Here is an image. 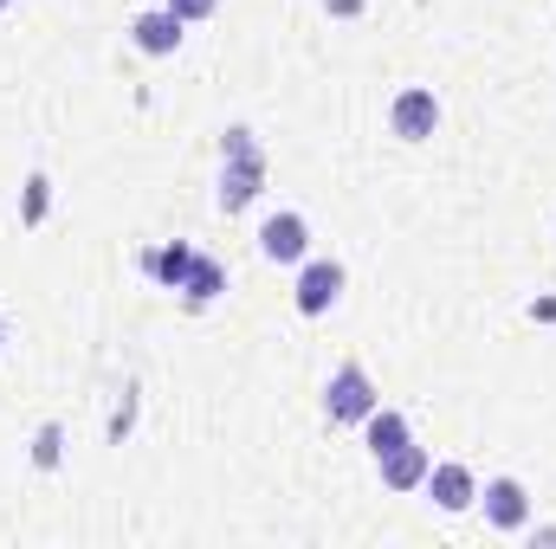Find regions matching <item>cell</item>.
<instances>
[{"mask_svg":"<svg viewBox=\"0 0 556 549\" xmlns=\"http://www.w3.org/2000/svg\"><path fill=\"white\" fill-rule=\"evenodd\" d=\"M376 465H382V485H389V491H420V485H427V465H433V459H427V446H415V439H408V446L382 452Z\"/></svg>","mask_w":556,"mask_h":549,"instance_id":"8","label":"cell"},{"mask_svg":"<svg viewBox=\"0 0 556 549\" xmlns=\"http://www.w3.org/2000/svg\"><path fill=\"white\" fill-rule=\"evenodd\" d=\"M188 266H194V246H188V240L142 253V272L155 278V284H168V291H181V284H188Z\"/></svg>","mask_w":556,"mask_h":549,"instance_id":"10","label":"cell"},{"mask_svg":"<svg viewBox=\"0 0 556 549\" xmlns=\"http://www.w3.org/2000/svg\"><path fill=\"white\" fill-rule=\"evenodd\" d=\"M130 39H137V52H149V59H168V52L181 46V20H175L168 7L137 13V20H130Z\"/></svg>","mask_w":556,"mask_h":549,"instance_id":"7","label":"cell"},{"mask_svg":"<svg viewBox=\"0 0 556 549\" xmlns=\"http://www.w3.org/2000/svg\"><path fill=\"white\" fill-rule=\"evenodd\" d=\"M363 433H369V452L382 459V452H395V446H408V420L395 408H376L369 420H363Z\"/></svg>","mask_w":556,"mask_h":549,"instance_id":"12","label":"cell"},{"mask_svg":"<svg viewBox=\"0 0 556 549\" xmlns=\"http://www.w3.org/2000/svg\"><path fill=\"white\" fill-rule=\"evenodd\" d=\"M220 155H227V168H220V214H240L266 188V149L253 142V130H227Z\"/></svg>","mask_w":556,"mask_h":549,"instance_id":"1","label":"cell"},{"mask_svg":"<svg viewBox=\"0 0 556 549\" xmlns=\"http://www.w3.org/2000/svg\"><path fill=\"white\" fill-rule=\"evenodd\" d=\"M214 7H220V0H168V13H175L181 26H188V20H214Z\"/></svg>","mask_w":556,"mask_h":549,"instance_id":"15","label":"cell"},{"mask_svg":"<svg viewBox=\"0 0 556 549\" xmlns=\"http://www.w3.org/2000/svg\"><path fill=\"white\" fill-rule=\"evenodd\" d=\"M389 124H395V137L402 142H427L433 130H440V104H433V91L408 85V91L389 104Z\"/></svg>","mask_w":556,"mask_h":549,"instance_id":"4","label":"cell"},{"mask_svg":"<svg viewBox=\"0 0 556 549\" xmlns=\"http://www.w3.org/2000/svg\"><path fill=\"white\" fill-rule=\"evenodd\" d=\"M260 253H266L273 266H298V259L311 253V227H304V214H273V220L260 227Z\"/></svg>","mask_w":556,"mask_h":549,"instance_id":"5","label":"cell"},{"mask_svg":"<svg viewBox=\"0 0 556 549\" xmlns=\"http://www.w3.org/2000/svg\"><path fill=\"white\" fill-rule=\"evenodd\" d=\"M376 408H382V395H376L369 369H363V362H343V369L330 375V388H324V413L350 426V420H369Z\"/></svg>","mask_w":556,"mask_h":549,"instance_id":"2","label":"cell"},{"mask_svg":"<svg viewBox=\"0 0 556 549\" xmlns=\"http://www.w3.org/2000/svg\"><path fill=\"white\" fill-rule=\"evenodd\" d=\"M427 498H433L440 511H466V505L479 498V485H472L466 465H427Z\"/></svg>","mask_w":556,"mask_h":549,"instance_id":"9","label":"cell"},{"mask_svg":"<svg viewBox=\"0 0 556 549\" xmlns=\"http://www.w3.org/2000/svg\"><path fill=\"white\" fill-rule=\"evenodd\" d=\"M0 343H7V317H0Z\"/></svg>","mask_w":556,"mask_h":549,"instance_id":"17","label":"cell"},{"mask_svg":"<svg viewBox=\"0 0 556 549\" xmlns=\"http://www.w3.org/2000/svg\"><path fill=\"white\" fill-rule=\"evenodd\" d=\"M227 291V266L220 259H207V253H194V266H188V284H181V297L201 310V304H214Z\"/></svg>","mask_w":556,"mask_h":549,"instance_id":"11","label":"cell"},{"mask_svg":"<svg viewBox=\"0 0 556 549\" xmlns=\"http://www.w3.org/2000/svg\"><path fill=\"white\" fill-rule=\"evenodd\" d=\"M485 524L492 531H525L531 524V491L518 478H492L485 485Z\"/></svg>","mask_w":556,"mask_h":549,"instance_id":"6","label":"cell"},{"mask_svg":"<svg viewBox=\"0 0 556 549\" xmlns=\"http://www.w3.org/2000/svg\"><path fill=\"white\" fill-rule=\"evenodd\" d=\"M363 7H369V0H324V13H337V20H356Z\"/></svg>","mask_w":556,"mask_h":549,"instance_id":"16","label":"cell"},{"mask_svg":"<svg viewBox=\"0 0 556 549\" xmlns=\"http://www.w3.org/2000/svg\"><path fill=\"white\" fill-rule=\"evenodd\" d=\"M59 459H65V426H59V420H46V426L33 433V465H39V472H52Z\"/></svg>","mask_w":556,"mask_h":549,"instance_id":"14","label":"cell"},{"mask_svg":"<svg viewBox=\"0 0 556 549\" xmlns=\"http://www.w3.org/2000/svg\"><path fill=\"white\" fill-rule=\"evenodd\" d=\"M337 297H343V266H337V259H311V266L298 272V291H291L298 317H324Z\"/></svg>","mask_w":556,"mask_h":549,"instance_id":"3","label":"cell"},{"mask_svg":"<svg viewBox=\"0 0 556 549\" xmlns=\"http://www.w3.org/2000/svg\"><path fill=\"white\" fill-rule=\"evenodd\" d=\"M7 7H13V0H0V13H7Z\"/></svg>","mask_w":556,"mask_h":549,"instance_id":"18","label":"cell"},{"mask_svg":"<svg viewBox=\"0 0 556 549\" xmlns=\"http://www.w3.org/2000/svg\"><path fill=\"white\" fill-rule=\"evenodd\" d=\"M52 214V181L46 175H26V201H20V227H39Z\"/></svg>","mask_w":556,"mask_h":549,"instance_id":"13","label":"cell"}]
</instances>
